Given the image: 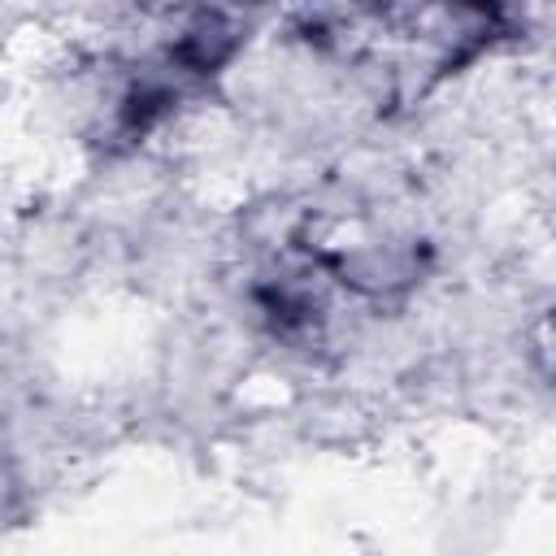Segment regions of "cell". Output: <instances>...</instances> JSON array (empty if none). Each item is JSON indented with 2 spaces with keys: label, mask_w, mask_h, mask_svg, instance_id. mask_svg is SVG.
Returning <instances> with one entry per match:
<instances>
[{
  "label": "cell",
  "mask_w": 556,
  "mask_h": 556,
  "mask_svg": "<svg viewBox=\"0 0 556 556\" xmlns=\"http://www.w3.org/2000/svg\"><path fill=\"white\" fill-rule=\"evenodd\" d=\"M526 352H530V365L543 374V382L556 387V308H543V313L530 321Z\"/></svg>",
  "instance_id": "6da1fadb"
}]
</instances>
